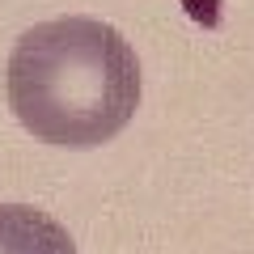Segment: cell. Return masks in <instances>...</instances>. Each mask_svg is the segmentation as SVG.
Returning <instances> with one entry per match:
<instances>
[{"instance_id":"obj_1","label":"cell","mask_w":254,"mask_h":254,"mask_svg":"<svg viewBox=\"0 0 254 254\" xmlns=\"http://www.w3.org/2000/svg\"><path fill=\"white\" fill-rule=\"evenodd\" d=\"M4 93L34 140L98 148L136 115L140 60L136 47L98 17L38 21L13 43Z\"/></svg>"},{"instance_id":"obj_2","label":"cell","mask_w":254,"mask_h":254,"mask_svg":"<svg viewBox=\"0 0 254 254\" xmlns=\"http://www.w3.org/2000/svg\"><path fill=\"white\" fill-rule=\"evenodd\" d=\"M0 254H76L68 229L34 203H0Z\"/></svg>"}]
</instances>
